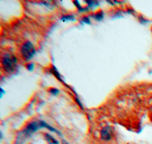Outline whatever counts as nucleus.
<instances>
[{
    "mask_svg": "<svg viewBox=\"0 0 152 144\" xmlns=\"http://www.w3.org/2000/svg\"><path fill=\"white\" fill-rule=\"evenodd\" d=\"M2 67L7 72H12L15 69L17 65V59L15 56L10 55H5L2 61Z\"/></svg>",
    "mask_w": 152,
    "mask_h": 144,
    "instance_id": "f257e3e1",
    "label": "nucleus"
},
{
    "mask_svg": "<svg viewBox=\"0 0 152 144\" xmlns=\"http://www.w3.org/2000/svg\"><path fill=\"white\" fill-rule=\"evenodd\" d=\"M21 52L22 54V56L26 60H30L35 55V49L33 44L31 42L28 41L24 43L23 47H21Z\"/></svg>",
    "mask_w": 152,
    "mask_h": 144,
    "instance_id": "f03ea898",
    "label": "nucleus"
},
{
    "mask_svg": "<svg viewBox=\"0 0 152 144\" xmlns=\"http://www.w3.org/2000/svg\"><path fill=\"white\" fill-rule=\"evenodd\" d=\"M41 127V124H40V122H32L28 126L25 130H24V134L26 137H29V136L32 135V134H34V132H36L37 130H38Z\"/></svg>",
    "mask_w": 152,
    "mask_h": 144,
    "instance_id": "7ed1b4c3",
    "label": "nucleus"
},
{
    "mask_svg": "<svg viewBox=\"0 0 152 144\" xmlns=\"http://www.w3.org/2000/svg\"><path fill=\"white\" fill-rule=\"evenodd\" d=\"M100 137L104 140H110L111 139V137H112V131H111L110 127H108V126L104 127L101 130V132H100Z\"/></svg>",
    "mask_w": 152,
    "mask_h": 144,
    "instance_id": "20e7f679",
    "label": "nucleus"
},
{
    "mask_svg": "<svg viewBox=\"0 0 152 144\" xmlns=\"http://www.w3.org/2000/svg\"><path fill=\"white\" fill-rule=\"evenodd\" d=\"M62 21H75V18L73 15H65L61 17Z\"/></svg>",
    "mask_w": 152,
    "mask_h": 144,
    "instance_id": "39448f33",
    "label": "nucleus"
},
{
    "mask_svg": "<svg viewBox=\"0 0 152 144\" xmlns=\"http://www.w3.org/2000/svg\"><path fill=\"white\" fill-rule=\"evenodd\" d=\"M93 17H94L96 20H97V21H101V20L104 18V12H98V13H97L96 15H94Z\"/></svg>",
    "mask_w": 152,
    "mask_h": 144,
    "instance_id": "423d86ee",
    "label": "nucleus"
},
{
    "mask_svg": "<svg viewBox=\"0 0 152 144\" xmlns=\"http://www.w3.org/2000/svg\"><path fill=\"white\" fill-rule=\"evenodd\" d=\"M53 71L54 74H55V76H56V77L58 78V79L59 80V81H62L61 80V77H60V74H59V72L57 71V70L56 69V68H53Z\"/></svg>",
    "mask_w": 152,
    "mask_h": 144,
    "instance_id": "0eeeda50",
    "label": "nucleus"
},
{
    "mask_svg": "<svg viewBox=\"0 0 152 144\" xmlns=\"http://www.w3.org/2000/svg\"><path fill=\"white\" fill-rule=\"evenodd\" d=\"M50 93H52L53 95H56V94H58V93H59V89H55V88H53V89H51L50 90Z\"/></svg>",
    "mask_w": 152,
    "mask_h": 144,
    "instance_id": "6e6552de",
    "label": "nucleus"
},
{
    "mask_svg": "<svg viewBox=\"0 0 152 144\" xmlns=\"http://www.w3.org/2000/svg\"><path fill=\"white\" fill-rule=\"evenodd\" d=\"M34 68V65L33 63L28 64V66H27V68H28L29 71H33Z\"/></svg>",
    "mask_w": 152,
    "mask_h": 144,
    "instance_id": "1a4fd4ad",
    "label": "nucleus"
},
{
    "mask_svg": "<svg viewBox=\"0 0 152 144\" xmlns=\"http://www.w3.org/2000/svg\"><path fill=\"white\" fill-rule=\"evenodd\" d=\"M83 21L85 23H86V24H90V20H89V18H88V17H85L83 18Z\"/></svg>",
    "mask_w": 152,
    "mask_h": 144,
    "instance_id": "9d476101",
    "label": "nucleus"
},
{
    "mask_svg": "<svg viewBox=\"0 0 152 144\" xmlns=\"http://www.w3.org/2000/svg\"><path fill=\"white\" fill-rule=\"evenodd\" d=\"M63 144H69V143H66V141H63Z\"/></svg>",
    "mask_w": 152,
    "mask_h": 144,
    "instance_id": "9b49d317",
    "label": "nucleus"
}]
</instances>
